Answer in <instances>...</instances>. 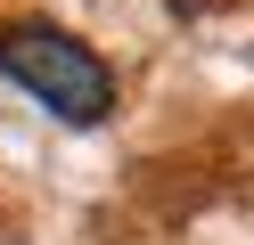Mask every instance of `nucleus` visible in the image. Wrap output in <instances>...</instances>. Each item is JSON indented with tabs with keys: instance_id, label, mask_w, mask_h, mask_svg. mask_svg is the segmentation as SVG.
<instances>
[{
	"instance_id": "obj_1",
	"label": "nucleus",
	"mask_w": 254,
	"mask_h": 245,
	"mask_svg": "<svg viewBox=\"0 0 254 245\" xmlns=\"http://www.w3.org/2000/svg\"><path fill=\"white\" fill-rule=\"evenodd\" d=\"M0 74L17 82V90H33L41 106H50L58 123H74V131L107 123V106H115V74H107L74 33H58V25H8L0 33Z\"/></svg>"
}]
</instances>
